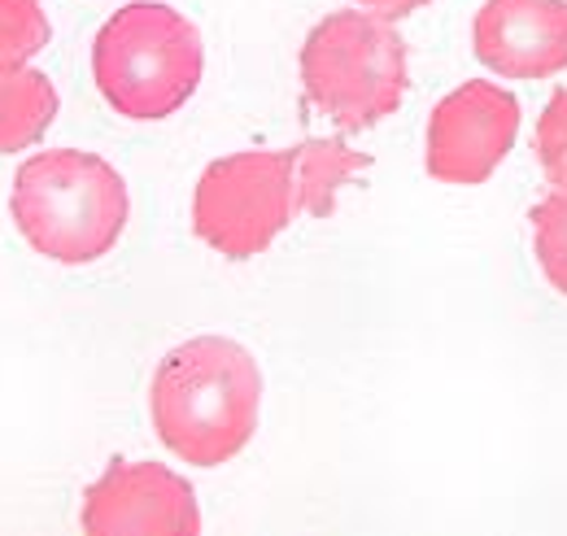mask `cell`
Returning <instances> with one entry per match:
<instances>
[{
  "instance_id": "obj_1",
  "label": "cell",
  "mask_w": 567,
  "mask_h": 536,
  "mask_svg": "<svg viewBox=\"0 0 567 536\" xmlns=\"http://www.w3.org/2000/svg\"><path fill=\"white\" fill-rule=\"evenodd\" d=\"M367 157L341 140H301L297 148H245L206 166L193 193V227L218 258L249 262L280 240L297 214H332L337 188Z\"/></svg>"
},
{
  "instance_id": "obj_2",
  "label": "cell",
  "mask_w": 567,
  "mask_h": 536,
  "mask_svg": "<svg viewBox=\"0 0 567 536\" xmlns=\"http://www.w3.org/2000/svg\"><path fill=\"white\" fill-rule=\"evenodd\" d=\"M262 371L254 353L227 336H197L175 344L148 384V414L157 441L184 467H223L258 432Z\"/></svg>"
},
{
  "instance_id": "obj_3",
  "label": "cell",
  "mask_w": 567,
  "mask_h": 536,
  "mask_svg": "<svg viewBox=\"0 0 567 536\" xmlns=\"http://www.w3.org/2000/svg\"><path fill=\"white\" fill-rule=\"evenodd\" d=\"M9 209L40 258L87 267L123 240L132 202L123 175L105 157L83 148H44L18 166Z\"/></svg>"
},
{
  "instance_id": "obj_4",
  "label": "cell",
  "mask_w": 567,
  "mask_h": 536,
  "mask_svg": "<svg viewBox=\"0 0 567 536\" xmlns=\"http://www.w3.org/2000/svg\"><path fill=\"white\" fill-rule=\"evenodd\" d=\"M202 35L171 4L118 9L92 44V79L105 105L132 123H162L188 105L202 83Z\"/></svg>"
},
{
  "instance_id": "obj_5",
  "label": "cell",
  "mask_w": 567,
  "mask_h": 536,
  "mask_svg": "<svg viewBox=\"0 0 567 536\" xmlns=\"http://www.w3.org/2000/svg\"><path fill=\"white\" fill-rule=\"evenodd\" d=\"M301 83L337 127H375L406 101V40L371 9L328 13L301 44Z\"/></svg>"
},
{
  "instance_id": "obj_6",
  "label": "cell",
  "mask_w": 567,
  "mask_h": 536,
  "mask_svg": "<svg viewBox=\"0 0 567 536\" xmlns=\"http://www.w3.org/2000/svg\"><path fill=\"white\" fill-rule=\"evenodd\" d=\"M519 135V101L489 79H472L441 96L424 135V166L432 179L472 188L506 162Z\"/></svg>"
},
{
  "instance_id": "obj_7",
  "label": "cell",
  "mask_w": 567,
  "mask_h": 536,
  "mask_svg": "<svg viewBox=\"0 0 567 536\" xmlns=\"http://www.w3.org/2000/svg\"><path fill=\"white\" fill-rule=\"evenodd\" d=\"M87 536H197L202 511L193 484L157 463H114L83 493Z\"/></svg>"
},
{
  "instance_id": "obj_8",
  "label": "cell",
  "mask_w": 567,
  "mask_h": 536,
  "mask_svg": "<svg viewBox=\"0 0 567 536\" xmlns=\"http://www.w3.org/2000/svg\"><path fill=\"white\" fill-rule=\"evenodd\" d=\"M472 49L497 79H555L567 70V0H485Z\"/></svg>"
},
{
  "instance_id": "obj_9",
  "label": "cell",
  "mask_w": 567,
  "mask_h": 536,
  "mask_svg": "<svg viewBox=\"0 0 567 536\" xmlns=\"http://www.w3.org/2000/svg\"><path fill=\"white\" fill-rule=\"evenodd\" d=\"M58 118V87L44 70H0V153H22L40 144Z\"/></svg>"
},
{
  "instance_id": "obj_10",
  "label": "cell",
  "mask_w": 567,
  "mask_h": 536,
  "mask_svg": "<svg viewBox=\"0 0 567 536\" xmlns=\"http://www.w3.org/2000/svg\"><path fill=\"white\" fill-rule=\"evenodd\" d=\"M49 35L53 27L40 0H0V70L27 66L35 53H44Z\"/></svg>"
},
{
  "instance_id": "obj_11",
  "label": "cell",
  "mask_w": 567,
  "mask_h": 536,
  "mask_svg": "<svg viewBox=\"0 0 567 536\" xmlns=\"http://www.w3.org/2000/svg\"><path fill=\"white\" fill-rule=\"evenodd\" d=\"M533 254L550 288L567 297V188L546 193L533 209Z\"/></svg>"
},
{
  "instance_id": "obj_12",
  "label": "cell",
  "mask_w": 567,
  "mask_h": 536,
  "mask_svg": "<svg viewBox=\"0 0 567 536\" xmlns=\"http://www.w3.org/2000/svg\"><path fill=\"white\" fill-rule=\"evenodd\" d=\"M533 148H537V162L546 171V179L555 188H567V87H559L542 118H537V132H533Z\"/></svg>"
},
{
  "instance_id": "obj_13",
  "label": "cell",
  "mask_w": 567,
  "mask_h": 536,
  "mask_svg": "<svg viewBox=\"0 0 567 536\" xmlns=\"http://www.w3.org/2000/svg\"><path fill=\"white\" fill-rule=\"evenodd\" d=\"M358 9H371V13H380V18H389V22H398V18H411L415 9H424L427 0H354Z\"/></svg>"
}]
</instances>
